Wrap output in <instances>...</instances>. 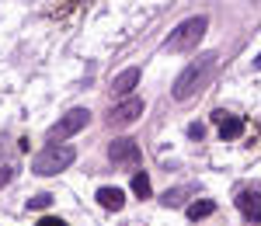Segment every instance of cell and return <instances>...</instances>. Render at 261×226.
<instances>
[{
  "label": "cell",
  "instance_id": "6da1fadb",
  "mask_svg": "<svg viewBox=\"0 0 261 226\" xmlns=\"http://www.w3.org/2000/svg\"><path fill=\"white\" fill-rule=\"evenodd\" d=\"M216 66H220V56H216V52H202V56H195V60L178 73V80H174V87H171V98H174V101L195 98L202 87H205V80L216 73Z\"/></svg>",
  "mask_w": 261,
  "mask_h": 226
},
{
  "label": "cell",
  "instance_id": "7a4b0ae2",
  "mask_svg": "<svg viewBox=\"0 0 261 226\" xmlns=\"http://www.w3.org/2000/svg\"><path fill=\"white\" fill-rule=\"evenodd\" d=\"M209 32V21H205V14H195V18L181 21L178 28L164 39V52H188V49H195L202 42V35Z\"/></svg>",
  "mask_w": 261,
  "mask_h": 226
},
{
  "label": "cell",
  "instance_id": "3957f363",
  "mask_svg": "<svg viewBox=\"0 0 261 226\" xmlns=\"http://www.w3.org/2000/svg\"><path fill=\"white\" fill-rule=\"evenodd\" d=\"M77 160V150L73 146H63V143H49L42 146L39 153H35V160H32V171L42 174V178H53V174H60L66 167Z\"/></svg>",
  "mask_w": 261,
  "mask_h": 226
},
{
  "label": "cell",
  "instance_id": "277c9868",
  "mask_svg": "<svg viewBox=\"0 0 261 226\" xmlns=\"http://www.w3.org/2000/svg\"><path fill=\"white\" fill-rule=\"evenodd\" d=\"M87 122H91V111L87 108H73V111H66L60 122L49 129V139L56 143V139H70V136H77L81 129H87Z\"/></svg>",
  "mask_w": 261,
  "mask_h": 226
},
{
  "label": "cell",
  "instance_id": "5b68a950",
  "mask_svg": "<svg viewBox=\"0 0 261 226\" xmlns=\"http://www.w3.org/2000/svg\"><path fill=\"white\" fill-rule=\"evenodd\" d=\"M108 160H112V164H119V167H136L143 160L140 143H136V139H129V136L112 139V143H108Z\"/></svg>",
  "mask_w": 261,
  "mask_h": 226
},
{
  "label": "cell",
  "instance_id": "8992f818",
  "mask_svg": "<svg viewBox=\"0 0 261 226\" xmlns=\"http://www.w3.org/2000/svg\"><path fill=\"white\" fill-rule=\"evenodd\" d=\"M237 209H241V216L247 223H261V188L258 185H247L237 191Z\"/></svg>",
  "mask_w": 261,
  "mask_h": 226
},
{
  "label": "cell",
  "instance_id": "52a82bcc",
  "mask_svg": "<svg viewBox=\"0 0 261 226\" xmlns=\"http://www.w3.org/2000/svg\"><path fill=\"white\" fill-rule=\"evenodd\" d=\"M143 115V101L140 98H125L122 104H115L108 111V125H133Z\"/></svg>",
  "mask_w": 261,
  "mask_h": 226
},
{
  "label": "cell",
  "instance_id": "ba28073f",
  "mask_svg": "<svg viewBox=\"0 0 261 226\" xmlns=\"http://www.w3.org/2000/svg\"><path fill=\"white\" fill-rule=\"evenodd\" d=\"M213 122L220 125V139H226V143L237 139V136L244 132V122H241V119H233L230 111H213Z\"/></svg>",
  "mask_w": 261,
  "mask_h": 226
},
{
  "label": "cell",
  "instance_id": "9c48e42d",
  "mask_svg": "<svg viewBox=\"0 0 261 226\" xmlns=\"http://www.w3.org/2000/svg\"><path fill=\"white\" fill-rule=\"evenodd\" d=\"M136 83H140V66H129V70H122L119 77L112 80V91H115V94H129Z\"/></svg>",
  "mask_w": 261,
  "mask_h": 226
},
{
  "label": "cell",
  "instance_id": "30bf717a",
  "mask_svg": "<svg viewBox=\"0 0 261 226\" xmlns=\"http://www.w3.org/2000/svg\"><path fill=\"white\" fill-rule=\"evenodd\" d=\"M98 202H101V209H108V212H119V209L125 206V191H122V188H101Z\"/></svg>",
  "mask_w": 261,
  "mask_h": 226
},
{
  "label": "cell",
  "instance_id": "8fae6325",
  "mask_svg": "<svg viewBox=\"0 0 261 226\" xmlns=\"http://www.w3.org/2000/svg\"><path fill=\"white\" fill-rule=\"evenodd\" d=\"M213 212H216V202H213V199H199V202L188 206V219H205V216H213Z\"/></svg>",
  "mask_w": 261,
  "mask_h": 226
},
{
  "label": "cell",
  "instance_id": "7c38bea8",
  "mask_svg": "<svg viewBox=\"0 0 261 226\" xmlns=\"http://www.w3.org/2000/svg\"><path fill=\"white\" fill-rule=\"evenodd\" d=\"M192 191H199V185H185V188H171V191H167V195H164L161 202L167 209H174L178 206V202H185V195H192Z\"/></svg>",
  "mask_w": 261,
  "mask_h": 226
},
{
  "label": "cell",
  "instance_id": "4fadbf2b",
  "mask_svg": "<svg viewBox=\"0 0 261 226\" xmlns=\"http://www.w3.org/2000/svg\"><path fill=\"white\" fill-rule=\"evenodd\" d=\"M133 191H136L140 199H150V178H146L143 171H136V174H133Z\"/></svg>",
  "mask_w": 261,
  "mask_h": 226
},
{
  "label": "cell",
  "instance_id": "5bb4252c",
  "mask_svg": "<svg viewBox=\"0 0 261 226\" xmlns=\"http://www.w3.org/2000/svg\"><path fill=\"white\" fill-rule=\"evenodd\" d=\"M49 206H53V195H45V191H39V195H32V199H28V209H32V212L49 209Z\"/></svg>",
  "mask_w": 261,
  "mask_h": 226
},
{
  "label": "cell",
  "instance_id": "9a60e30c",
  "mask_svg": "<svg viewBox=\"0 0 261 226\" xmlns=\"http://www.w3.org/2000/svg\"><path fill=\"white\" fill-rule=\"evenodd\" d=\"M11 178H14V167H11V164H4V167H0V188H7V185H11Z\"/></svg>",
  "mask_w": 261,
  "mask_h": 226
},
{
  "label": "cell",
  "instance_id": "2e32d148",
  "mask_svg": "<svg viewBox=\"0 0 261 226\" xmlns=\"http://www.w3.org/2000/svg\"><path fill=\"white\" fill-rule=\"evenodd\" d=\"M202 132H205V125H202V122H192V125H188V136H192V139H202Z\"/></svg>",
  "mask_w": 261,
  "mask_h": 226
},
{
  "label": "cell",
  "instance_id": "e0dca14e",
  "mask_svg": "<svg viewBox=\"0 0 261 226\" xmlns=\"http://www.w3.org/2000/svg\"><path fill=\"white\" fill-rule=\"evenodd\" d=\"M39 226H66V223L56 219V216H45V219H39Z\"/></svg>",
  "mask_w": 261,
  "mask_h": 226
},
{
  "label": "cell",
  "instance_id": "ac0fdd59",
  "mask_svg": "<svg viewBox=\"0 0 261 226\" xmlns=\"http://www.w3.org/2000/svg\"><path fill=\"white\" fill-rule=\"evenodd\" d=\"M254 66H258V70H261V56H258V60H254Z\"/></svg>",
  "mask_w": 261,
  "mask_h": 226
}]
</instances>
